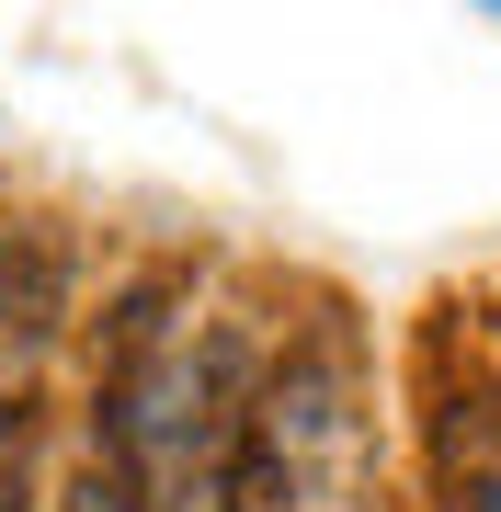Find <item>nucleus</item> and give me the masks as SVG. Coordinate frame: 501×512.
I'll list each match as a JSON object with an SVG mask.
<instances>
[{
	"instance_id": "1",
	"label": "nucleus",
	"mask_w": 501,
	"mask_h": 512,
	"mask_svg": "<svg viewBox=\"0 0 501 512\" xmlns=\"http://www.w3.org/2000/svg\"><path fill=\"white\" fill-rule=\"evenodd\" d=\"M69 319V228H46V217H23L12 239H0V330H57Z\"/></svg>"
},
{
	"instance_id": "2",
	"label": "nucleus",
	"mask_w": 501,
	"mask_h": 512,
	"mask_svg": "<svg viewBox=\"0 0 501 512\" xmlns=\"http://www.w3.org/2000/svg\"><path fill=\"white\" fill-rule=\"evenodd\" d=\"M35 501V399H0V512Z\"/></svg>"
},
{
	"instance_id": "3",
	"label": "nucleus",
	"mask_w": 501,
	"mask_h": 512,
	"mask_svg": "<svg viewBox=\"0 0 501 512\" xmlns=\"http://www.w3.org/2000/svg\"><path fill=\"white\" fill-rule=\"evenodd\" d=\"M456 512H501V467H479V478H467V490H456Z\"/></svg>"
}]
</instances>
